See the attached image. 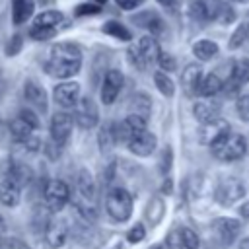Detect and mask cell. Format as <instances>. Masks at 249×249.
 <instances>
[{
  "label": "cell",
  "instance_id": "obj_1",
  "mask_svg": "<svg viewBox=\"0 0 249 249\" xmlns=\"http://www.w3.org/2000/svg\"><path fill=\"white\" fill-rule=\"evenodd\" d=\"M80 68H82V51L74 43H56L51 49L49 58L45 62V72L62 82L76 76Z\"/></svg>",
  "mask_w": 249,
  "mask_h": 249
},
{
  "label": "cell",
  "instance_id": "obj_2",
  "mask_svg": "<svg viewBox=\"0 0 249 249\" xmlns=\"http://www.w3.org/2000/svg\"><path fill=\"white\" fill-rule=\"evenodd\" d=\"M210 152L220 161H235L241 160L247 152V138L237 132H224L210 144Z\"/></svg>",
  "mask_w": 249,
  "mask_h": 249
},
{
  "label": "cell",
  "instance_id": "obj_3",
  "mask_svg": "<svg viewBox=\"0 0 249 249\" xmlns=\"http://www.w3.org/2000/svg\"><path fill=\"white\" fill-rule=\"evenodd\" d=\"M76 208L88 218H95V214H97L95 212V208H97L95 183L86 169H82L76 179Z\"/></svg>",
  "mask_w": 249,
  "mask_h": 249
},
{
  "label": "cell",
  "instance_id": "obj_4",
  "mask_svg": "<svg viewBox=\"0 0 249 249\" xmlns=\"http://www.w3.org/2000/svg\"><path fill=\"white\" fill-rule=\"evenodd\" d=\"M132 196L126 189H121V187H115L107 193V198H105V208L109 212V216L117 222H126L130 216H132Z\"/></svg>",
  "mask_w": 249,
  "mask_h": 249
},
{
  "label": "cell",
  "instance_id": "obj_5",
  "mask_svg": "<svg viewBox=\"0 0 249 249\" xmlns=\"http://www.w3.org/2000/svg\"><path fill=\"white\" fill-rule=\"evenodd\" d=\"M243 195H245V187H243V183H241L239 179H235V177H226V179H222V181L218 183L216 191H214V198H216V202L222 204V206H231V204H235L239 198H243Z\"/></svg>",
  "mask_w": 249,
  "mask_h": 249
},
{
  "label": "cell",
  "instance_id": "obj_6",
  "mask_svg": "<svg viewBox=\"0 0 249 249\" xmlns=\"http://www.w3.org/2000/svg\"><path fill=\"white\" fill-rule=\"evenodd\" d=\"M72 193H70V187L64 183V181H58V179H53L47 183L45 187V204L51 212H58L62 210L68 200H70Z\"/></svg>",
  "mask_w": 249,
  "mask_h": 249
},
{
  "label": "cell",
  "instance_id": "obj_7",
  "mask_svg": "<svg viewBox=\"0 0 249 249\" xmlns=\"http://www.w3.org/2000/svg\"><path fill=\"white\" fill-rule=\"evenodd\" d=\"M72 126H74V117L66 111H56L51 117V140L62 148L70 138Z\"/></svg>",
  "mask_w": 249,
  "mask_h": 249
},
{
  "label": "cell",
  "instance_id": "obj_8",
  "mask_svg": "<svg viewBox=\"0 0 249 249\" xmlns=\"http://www.w3.org/2000/svg\"><path fill=\"white\" fill-rule=\"evenodd\" d=\"M212 231L214 235L224 243V245H231L241 231V222L237 218H228V216H220L212 220Z\"/></svg>",
  "mask_w": 249,
  "mask_h": 249
},
{
  "label": "cell",
  "instance_id": "obj_9",
  "mask_svg": "<svg viewBox=\"0 0 249 249\" xmlns=\"http://www.w3.org/2000/svg\"><path fill=\"white\" fill-rule=\"evenodd\" d=\"M74 123L80 126V128H93L99 121V111H97V105L89 99V97H80V101L76 103L74 107Z\"/></svg>",
  "mask_w": 249,
  "mask_h": 249
},
{
  "label": "cell",
  "instance_id": "obj_10",
  "mask_svg": "<svg viewBox=\"0 0 249 249\" xmlns=\"http://www.w3.org/2000/svg\"><path fill=\"white\" fill-rule=\"evenodd\" d=\"M222 0H193L191 2V16L196 21H218Z\"/></svg>",
  "mask_w": 249,
  "mask_h": 249
},
{
  "label": "cell",
  "instance_id": "obj_11",
  "mask_svg": "<svg viewBox=\"0 0 249 249\" xmlns=\"http://www.w3.org/2000/svg\"><path fill=\"white\" fill-rule=\"evenodd\" d=\"M117 128H119V140H123V142L128 144L140 132L148 130V119H144L140 115H130L128 113V117H124V121L117 124Z\"/></svg>",
  "mask_w": 249,
  "mask_h": 249
},
{
  "label": "cell",
  "instance_id": "obj_12",
  "mask_svg": "<svg viewBox=\"0 0 249 249\" xmlns=\"http://www.w3.org/2000/svg\"><path fill=\"white\" fill-rule=\"evenodd\" d=\"M54 101L60 107H76V103L80 101V84L78 82H60L58 86H54L53 91Z\"/></svg>",
  "mask_w": 249,
  "mask_h": 249
},
{
  "label": "cell",
  "instance_id": "obj_13",
  "mask_svg": "<svg viewBox=\"0 0 249 249\" xmlns=\"http://www.w3.org/2000/svg\"><path fill=\"white\" fill-rule=\"evenodd\" d=\"M123 82L124 80H123L121 70H109L105 74L103 84H101V101L105 105L115 103V99H117V95H119V91L123 88Z\"/></svg>",
  "mask_w": 249,
  "mask_h": 249
},
{
  "label": "cell",
  "instance_id": "obj_14",
  "mask_svg": "<svg viewBox=\"0 0 249 249\" xmlns=\"http://www.w3.org/2000/svg\"><path fill=\"white\" fill-rule=\"evenodd\" d=\"M193 115L195 119L204 126V124H212L216 121H220V103L216 101H196L193 107Z\"/></svg>",
  "mask_w": 249,
  "mask_h": 249
},
{
  "label": "cell",
  "instance_id": "obj_15",
  "mask_svg": "<svg viewBox=\"0 0 249 249\" xmlns=\"http://www.w3.org/2000/svg\"><path fill=\"white\" fill-rule=\"evenodd\" d=\"M126 146H128V150H130L134 156L148 158V156H152V154H154V150H156V146H158V140H156L154 132L144 130V132H140L134 140H130Z\"/></svg>",
  "mask_w": 249,
  "mask_h": 249
},
{
  "label": "cell",
  "instance_id": "obj_16",
  "mask_svg": "<svg viewBox=\"0 0 249 249\" xmlns=\"http://www.w3.org/2000/svg\"><path fill=\"white\" fill-rule=\"evenodd\" d=\"M202 68L200 64H187L181 72V86L187 95H198V88L202 82Z\"/></svg>",
  "mask_w": 249,
  "mask_h": 249
},
{
  "label": "cell",
  "instance_id": "obj_17",
  "mask_svg": "<svg viewBox=\"0 0 249 249\" xmlns=\"http://www.w3.org/2000/svg\"><path fill=\"white\" fill-rule=\"evenodd\" d=\"M247 82H249V58H239V60L233 62L231 72H230V78L224 84V88L237 89V88L245 86Z\"/></svg>",
  "mask_w": 249,
  "mask_h": 249
},
{
  "label": "cell",
  "instance_id": "obj_18",
  "mask_svg": "<svg viewBox=\"0 0 249 249\" xmlns=\"http://www.w3.org/2000/svg\"><path fill=\"white\" fill-rule=\"evenodd\" d=\"M66 237H68V226L62 222V220H51L47 224V230H45V239L51 247H60L66 243Z\"/></svg>",
  "mask_w": 249,
  "mask_h": 249
},
{
  "label": "cell",
  "instance_id": "obj_19",
  "mask_svg": "<svg viewBox=\"0 0 249 249\" xmlns=\"http://www.w3.org/2000/svg\"><path fill=\"white\" fill-rule=\"evenodd\" d=\"M23 95L33 107H37L39 111H47V91L41 84H37L35 80H27L23 86Z\"/></svg>",
  "mask_w": 249,
  "mask_h": 249
},
{
  "label": "cell",
  "instance_id": "obj_20",
  "mask_svg": "<svg viewBox=\"0 0 249 249\" xmlns=\"http://www.w3.org/2000/svg\"><path fill=\"white\" fill-rule=\"evenodd\" d=\"M117 140H119V128H117V124L115 123H105L99 128V132H97V144H99L101 152L107 154L109 150H113L115 144H117Z\"/></svg>",
  "mask_w": 249,
  "mask_h": 249
},
{
  "label": "cell",
  "instance_id": "obj_21",
  "mask_svg": "<svg viewBox=\"0 0 249 249\" xmlns=\"http://www.w3.org/2000/svg\"><path fill=\"white\" fill-rule=\"evenodd\" d=\"M21 198V187L10 179L0 181V202L6 206H18Z\"/></svg>",
  "mask_w": 249,
  "mask_h": 249
},
{
  "label": "cell",
  "instance_id": "obj_22",
  "mask_svg": "<svg viewBox=\"0 0 249 249\" xmlns=\"http://www.w3.org/2000/svg\"><path fill=\"white\" fill-rule=\"evenodd\" d=\"M35 10V2L33 0H12V21L16 25L25 23Z\"/></svg>",
  "mask_w": 249,
  "mask_h": 249
},
{
  "label": "cell",
  "instance_id": "obj_23",
  "mask_svg": "<svg viewBox=\"0 0 249 249\" xmlns=\"http://www.w3.org/2000/svg\"><path fill=\"white\" fill-rule=\"evenodd\" d=\"M136 45H138V49H140V53H142V56L146 58L148 64L158 62V58H160V54H161V49H160L156 37L144 35V37H140V41H138Z\"/></svg>",
  "mask_w": 249,
  "mask_h": 249
},
{
  "label": "cell",
  "instance_id": "obj_24",
  "mask_svg": "<svg viewBox=\"0 0 249 249\" xmlns=\"http://www.w3.org/2000/svg\"><path fill=\"white\" fill-rule=\"evenodd\" d=\"M224 89V82L218 74H206L200 82V88H198V95L200 97H214L216 93H220Z\"/></svg>",
  "mask_w": 249,
  "mask_h": 249
},
{
  "label": "cell",
  "instance_id": "obj_25",
  "mask_svg": "<svg viewBox=\"0 0 249 249\" xmlns=\"http://www.w3.org/2000/svg\"><path fill=\"white\" fill-rule=\"evenodd\" d=\"M193 54L200 60V62H208L218 54V45L210 39H200L193 45Z\"/></svg>",
  "mask_w": 249,
  "mask_h": 249
},
{
  "label": "cell",
  "instance_id": "obj_26",
  "mask_svg": "<svg viewBox=\"0 0 249 249\" xmlns=\"http://www.w3.org/2000/svg\"><path fill=\"white\" fill-rule=\"evenodd\" d=\"M128 109H130V115H140V117L148 119L150 117V111H152V99H150V95H146V93H134L130 97Z\"/></svg>",
  "mask_w": 249,
  "mask_h": 249
},
{
  "label": "cell",
  "instance_id": "obj_27",
  "mask_svg": "<svg viewBox=\"0 0 249 249\" xmlns=\"http://www.w3.org/2000/svg\"><path fill=\"white\" fill-rule=\"evenodd\" d=\"M134 19L138 21L140 27H146V29H148L150 33H154V35H158V33L163 31V21H161V18H160L156 12H144V14L136 16Z\"/></svg>",
  "mask_w": 249,
  "mask_h": 249
},
{
  "label": "cell",
  "instance_id": "obj_28",
  "mask_svg": "<svg viewBox=\"0 0 249 249\" xmlns=\"http://www.w3.org/2000/svg\"><path fill=\"white\" fill-rule=\"evenodd\" d=\"M62 21H64V16H62L60 12H56V10H47V12H43V14H39V16L35 18L33 25H35V27H54V29H56Z\"/></svg>",
  "mask_w": 249,
  "mask_h": 249
},
{
  "label": "cell",
  "instance_id": "obj_29",
  "mask_svg": "<svg viewBox=\"0 0 249 249\" xmlns=\"http://www.w3.org/2000/svg\"><path fill=\"white\" fill-rule=\"evenodd\" d=\"M101 29H103V33H107L119 41H130L132 39L130 29L124 27V23H121V21H107V23H103Z\"/></svg>",
  "mask_w": 249,
  "mask_h": 249
},
{
  "label": "cell",
  "instance_id": "obj_30",
  "mask_svg": "<svg viewBox=\"0 0 249 249\" xmlns=\"http://www.w3.org/2000/svg\"><path fill=\"white\" fill-rule=\"evenodd\" d=\"M154 84H156V88L160 89V93H161L163 97H173V93H175V84H173V80H171L163 70L154 72Z\"/></svg>",
  "mask_w": 249,
  "mask_h": 249
},
{
  "label": "cell",
  "instance_id": "obj_31",
  "mask_svg": "<svg viewBox=\"0 0 249 249\" xmlns=\"http://www.w3.org/2000/svg\"><path fill=\"white\" fill-rule=\"evenodd\" d=\"M247 39H249V19L241 21V23L235 27V31L231 33V37H230V41H228V49L235 51V49H239Z\"/></svg>",
  "mask_w": 249,
  "mask_h": 249
},
{
  "label": "cell",
  "instance_id": "obj_32",
  "mask_svg": "<svg viewBox=\"0 0 249 249\" xmlns=\"http://www.w3.org/2000/svg\"><path fill=\"white\" fill-rule=\"evenodd\" d=\"M10 132H12V136L16 138V142H19V144H21L23 140H27V138L33 134V128L18 117V119H14V121L10 123Z\"/></svg>",
  "mask_w": 249,
  "mask_h": 249
},
{
  "label": "cell",
  "instance_id": "obj_33",
  "mask_svg": "<svg viewBox=\"0 0 249 249\" xmlns=\"http://www.w3.org/2000/svg\"><path fill=\"white\" fill-rule=\"evenodd\" d=\"M29 177H31V171H29V169H27L23 163H12L6 179H10V181H14L16 185L23 187V185L29 181Z\"/></svg>",
  "mask_w": 249,
  "mask_h": 249
},
{
  "label": "cell",
  "instance_id": "obj_34",
  "mask_svg": "<svg viewBox=\"0 0 249 249\" xmlns=\"http://www.w3.org/2000/svg\"><path fill=\"white\" fill-rule=\"evenodd\" d=\"M126 60L136 68V70H146L150 64L146 62V58L142 56V53H140V49H138V45H130L128 47V51H126Z\"/></svg>",
  "mask_w": 249,
  "mask_h": 249
},
{
  "label": "cell",
  "instance_id": "obj_35",
  "mask_svg": "<svg viewBox=\"0 0 249 249\" xmlns=\"http://www.w3.org/2000/svg\"><path fill=\"white\" fill-rule=\"evenodd\" d=\"M181 237H183V247L185 249H198L200 239L191 228H181Z\"/></svg>",
  "mask_w": 249,
  "mask_h": 249
},
{
  "label": "cell",
  "instance_id": "obj_36",
  "mask_svg": "<svg viewBox=\"0 0 249 249\" xmlns=\"http://www.w3.org/2000/svg\"><path fill=\"white\" fill-rule=\"evenodd\" d=\"M29 35L35 39V41H45V39H51V37H54L56 35V29L54 27H31V31H29Z\"/></svg>",
  "mask_w": 249,
  "mask_h": 249
},
{
  "label": "cell",
  "instance_id": "obj_37",
  "mask_svg": "<svg viewBox=\"0 0 249 249\" xmlns=\"http://www.w3.org/2000/svg\"><path fill=\"white\" fill-rule=\"evenodd\" d=\"M235 111H237V115H239L241 121L249 123V93L241 95V97L235 101Z\"/></svg>",
  "mask_w": 249,
  "mask_h": 249
},
{
  "label": "cell",
  "instance_id": "obj_38",
  "mask_svg": "<svg viewBox=\"0 0 249 249\" xmlns=\"http://www.w3.org/2000/svg\"><path fill=\"white\" fill-rule=\"evenodd\" d=\"M146 237V228L142 226V224H136V226H132L128 231H126V241L128 243H138V241H142Z\"/></svg>",
  "mask_w": 249,
  "mask_h": 249
},
{
  "label": "cell",
  "instance_id": "obj_39",
  "mask_svg": "<svg viewBox=\"0 0 249 249\" xmlns=\"http://www.w3.org/2000/svg\"><path fill=\"white\" fill-rule=\"evenodd\" d=\"M158 64H160V68H161L163 72H173V70L177 68V60H175L169 53H163V51H161V54H160V58H158Z\"/></svg>",
  "mask_w": 249,
  "mask_h": 249
},
{
  "label": "cell",
  "instance_id": "obj_40",
  "mask_svg": "<svg viewBox=\"0 0 249 249\" xmlns=\"http://www.w3.org/2000/svg\"><path fill=\"white\" fill-rule=\"evenodd\" d=\"M101 12V8H99V4H95V2H91V4H80V6H76V10H74V14L78 16V18H82V16H95V14H99Z\"/></svg>",
  "mask_w": 249,
  "mask_h": 249
},
{
  "label": "cell",
  "instance_id": "obj_41",
  "mask_svg": "<svg viewBox=\"0 0 249 249\" xmlns=\"http://www.w3.org/2000/svg\"><path fill=\"white\" fill-rule=\"evenodd\" d=\"M19 119H21L23 123H27L33 130L39 128V119H37V115H35L31 109H27V107H23V109L19 111Z\"/></svg>",
  "mask_w": 249,
  "mask_h": 249
},
{
  "label": "cell",
  "instance_id": "obj_42",
  "mask_svg": "<svg viewBox=\"0 0 249 249\" xmlns=\"http://www.w3.org/2000/svg\"><path fill=\"white\" fill-rule=\"evenodd\" d=\"M233 19H235V12H233V8H231L230 4L224 2V4H222V10H220V16H218V21L228 25V23H231Z\"/></svg>",
  "mask_w": 249,
  "mask_h": 249
},
{
  "label": "cell",
  "instance_id": "obj_43",
  "mask_svg": "<svg viewBox=\"0 0 249 249\" xmlns=\"http://www.w3.org/2000/svg\"><path fill=\"white\" fill-rule=\"evenodd\" d=\"M167 247H169V249H185V247H183L181 230H173V231L167 235Z\"/></svg>",
  "mask_w": 249,
  "mask_h": 249
},
{
  "label": "cell",
  "instance_id": "obj_44",
  "mask_svg": "<svg viewBox=\"0 0 249 249\" xmlns=\"http://www.w3.org/2000/svg\"><path fill=\"white\" fill-rule=\"evenodd\" d=\"M19 49H21V37L19 35H14L10 39V43H8V47H6V54L8 56H14V54L19 53Z\"/></svg>",
  "mask_w": 249,
  "mask_h": 249
},
{
  "label": "cell",
  "instance_id": "obj_45",
  "mask_svg": "<svg viewBox=\"0 0 249 249\" xmlns=\"http://www.w3.org/2000/svg\"><path fill=\"white\" fill-rule=\"evenodd\" d=\"M171 158H173L171 150H169V148H165V150H163V154H161V171H163V173H167V171H169V167H171Z\"/></svg>",
  "mask_w": 249,
  "mask_h": 249
},
{
  "label": "cell",
  "instance_id": "obj_46",
  "mask_svg": "<svg viewBox=\"0 0 249 249\" xmlns=\"http://www.w3.org/2000/svg\"><path fill=\"white\" fill-rule=\"evenodd\" d=\"M115 2L123 10H134V8H138L142 4V0H115Z\"/></svg>",
  "mask_w": 249,
  "mask_h": 249
},
{
  "label": "cell",
  "instance_id": "obj_47",
  "mask_svg": "<svg viewBox=\"0 0 249 249\" xmlns=\"http://www.w3.org/2000/svg\"><path fill=\"white\" fill-rule=\"evenodd\" d=\"M237 214H239L241 218H247V220H249V200H245V202H241V204H239Z\"/></svg>",
  "mask_w": 249,
  "mask_h": 249
},
{
  "label": "cell",
  "instance_id": "obj_48",
  "mask_svg": "<svg viewBox=\"0 0 249 249\" xmlns=\"http://www.w3.org/2000/svg\"><path fill=\"white\" fill-rule=\"evenodd\" d=\"M156 2L163 8H175V4H177V0H156Z\"/></svg>",
  "mask_w": 249,
  "mask_h": 249
},
{
  "label": "cell",
  "instance_id": "obj_49",
  "mask_svg": "<svg viewBox=\"0 0 249 249\" xmlns=\"http://www.w3.org/2000/svg\"><path fill=\"white\" fill-rule=\"evenodd\" d=\"M237 249H249V235H247V237H243V239L239 241Z\"/></svg>",
  "mask_w": 249,
  "mask_h": 249
},
{
  "label": "cell",
  "instance_id": "obj_50",
  "mask_svg": "<svg viewBox=\"0 0 249 249\" xmlns=\"http://www.w3.org/2000/svg\"><path fill=\"white\" fill-rule=\"evenodd\" d=\"M228 2H237V4H243V2H247V0H228Z\"/></svg>",
  "mask_w": 249,
  "mask_h": 249
},
{
  "label": "cell",
  "instance_id": "obj_51",
  "mask_svg": "<svg viewBox=\"0 0 249 249\" xmlns=\"http://www.w3.org/2000/svg\"><path fill=\"white\" fill-rule=\"evenodd\" d=\"M93 2H95V4H105L107 0H93Z\"/></svg>",
  "mask_w": 249,
  "mask_h": 249
}]
</instances>
